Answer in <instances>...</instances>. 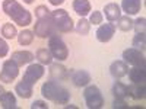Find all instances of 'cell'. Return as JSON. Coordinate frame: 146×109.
Wrapping results in <instances>:
<instances>
[{"label": "cell", "mask_w": 146, "mask_h": 109, "mask_svg": "<svg viewBox=\"0 0 146 109\" xmlns=\"http://www.w3.org/2000/svg\"><path fill=\"white\" fill-rule=\"evenodd\" d=\"M89 23H94V25H98V23H102V13L101 12H94L89 18Z\"/></svg>", "instance_id": "4dcf8cb0"}, {"label": "cell", "mask_w": 146, "mask_h": 109, "mask_svg": "<svg viewBox=\"0 0 146 109\" xmlns=\"http://www.w3.org/2000/svg\"><path fill=\"white\" fill-rule=\"evenodd\" d=\"M36 58H38L41 64H51V60H53L50 50H47V48H40L36 51Z\"/></svg>", "instance_id": "603a6c76"}, {"label": "cell", "mask_w": 146, "mask_h": 109, "mask_svg": "<svg viewBox=\"0 0 146 109\" xmlns=\"http://www.w3.org/2000/svg\"><path fill=\"white\" fill-rule=\"evenodd\" d=\"M35 16L38 19H44L50 16V10L47 9V6H38L35 9Z\"/></svg>", "instance_id": "f1b7e54d"}, {"label": "cell", "mask_w": 146, "mask_h": 109, "mask_svg": "<svg viewBox=\"0 0 146 109\" xmlns=\"http://www.w3.org/2000/svg\"><path fill=\"white\" fill-rule=\"evenodd\" d=\"M73 9L79 16H86L89 12H91V3L88 0H75L73 2Z\"/></svg>", "instance_id": "ac0fdd59"}, {"label": "cell", "mask_w": 146, "mask_h": 109, "mask_svg": "<svg viewBox=\"0 0 146 109\" xmlns=\"http://www.w3.org/2000/svg\"><path fill=\"white\" fill-rule=\"evenodd\" d=\"M127 92H129V96H131L133 99H143L146 86H145V83H131L127 87Z\"/></svg>", "instance_id": "7c38bea8"}, {"label": "cell", "mask_w": 146, "mask_h": 109, "mask_svg": "<svg viewBox=\"0 0 146 109\" xmlns=\"http://www.w3.org/2000/svg\"><path fill=\"white\" fill-rule=\"evenodd\" d=\"M114 32H115V26L113 23H104L96 31V38H98L100 42H108L114 36Z\"/></svg>", "instance_id": "30bf717a"}, {"label": "cell", "mask_w": 146, "mask_h": 109, "mask_svg": "<svg viewBox=\"0 0 146 109\" xmlns=\"http://www.w3.org/2000/svg\"><path fill=\"white\" fill-rule=\"evenodd\" d=\"M118 28L121 31H124V32H129L131 28H133V20L127 16H120L118 18Z\"/></svg>", "instance_id": "4316f807"}, {"label": "cell", "mask_w": 146, "mask_h": 109, "mask_svg": "<svg viewBox=\"0 0 146 109\" xmlns=\"http://www.w3.org/2000/svg\"><path fill=\"white\" fill-rule=\"evenodd\" d=\"M23 2H25V3H27V5H31V3H32V2H34V0H23Z\"/></svg>", "instance_id": "8d00e7d4"}, {"label": "cell", "mask_w": 146, "mask_h": 109, "mask_svg": "<svg viewBox=\"0 0 146 109\" xmlns=\"http://www.w3.org/2000/svg\"><path fill=\"white\" fill-rule=\"evenodd\" d=\"M9 53V45L5 39L0 38V57H6Z\"/></svg>", "instance_id": "1f68e13d"}, {"label": "cell", "mask_w": 146, "mask_h": 109, "mask_svg": "<svg viewBox=\"0 0 146 109\" xmlns=\"http://www.w3.org/2000/svg\"><path fill=\"white\" fill-rule=\"evenodd\" d=\"M113 108H115V109L127 108V103L124 102V99H117V98H115V100H114V103H113Z\"/></svg>", "instance_id": "836d02e7"}, {"label": "cell", "mask_w": 146, "mask_h": 109, "mask_svg": "<svg viewBox=\"0 0 146 109\" xmlns=\"http://www.w3.org/2000/svg\"><path fill=\"white\" fill-rule=\"evenodd\" d=\"M89 26H91V23L86 20V19H80L79 22H78V26H76V31L80 33V35H86L88 32H89Z\"/></svg>", "instance_id": "83f0119b"}, {"label": "cell", "mask_w": 146, "mask_h": 109, "mask_svg": "<svg viewBox=\"0 0 146 109\" xmlns=\"http://www.w3.org/2000/svg\"><path fill=\"white\" fill-rule=\"evenodd\" d=\"M2 35L5 36V38H7V39H13L15 36L18 35L16 33V28L12 25V23H5L3 28H2Z\"/></svg>", "instance_id": "484cf974"}, {"label": "cell", "mask_w": 146, "mask_h": 109, "mask_svg": "<svg viewBox=\"0 0 146 109\" xmlns=\"http://www.w3.org/2000/svg\"><path fill=\"white\" fill-rule=\"evenodd\" d=\"M129 77L131 83H145L146 80V71L143 67H135L129 71Z\"/></svg>", "instance_id": "ffe728a7"}, {"label": "cell", "mask_w": 146, "mask_h": 109, "mask_svg": "<svg viewBox=\"0 0 146 109\" xmlns=\"http://www.w3.org/2000/svg\"><path fill=\"white\" fill-rule=\"evenodd\" d=\"M48 50H50L51 55L54 58H57L58 61H63V60H66L67 55H69V50H67L66 44L56 33H53L50 36V41H48Z\"/></svg>", "instance_id": "277c9868"}, {"label": "cell", "mask_w": 146, "mask_h": 109, "mask_svg": "<svg viewBox=\"0 0 146 109\" xmlns=\"http://www.w3.org/2000/svg\"><path fill=\"white\" fill-rule=\"evenodd\" d=\"M42 76H44V67L41 64H31L25 70V74H23L22 80L34 86V84L36 83V80H40Z\"/></svg>", "instance_id": "9c48e42d"}, {"label": "cell", "mask_w": 146, "mask_h": 109, "mask_svg": "<svg viewBox=\"0 0 146 109\" xmlns=\"http://www.w3.org/2000/svg\"><path fill=\"white\" fill-rule=\"evenodd\" d=\"M32 84H29V83H27V81H19L18 84H16V87H15V90H16V93L21 96L22 99H29L31 96H32Z\"/></svg>", "instance_id": "e0dca14e"}, {"label": "cell", "mask_w": 146, "mask_h": 109, "mask_svg": "<svg viewBox=\"0 0 146 109\" xmlns=\"http://www.w3.org/2000/svg\"><path fill=\"white\" fill-rule=\"evenodd\" d=\"M104 12H105V18L108 20H118V18L121 16V12H120V6L115 5V3H108L105 5L104 7Z\"/></svg>", "instance_id": "2e32d148"}, {"label": "cell", "mask_w": 146, "mask_h": 109, "mask_svg": "<svg viewBox=\"0 0 146 109\" xmlns=\"http://www.w3.org/2000/svg\"><path fill=\"white\" fill-rule=\"evenodd\" d=\"M12 60L18 64V66H23V64H28L34 60V54L29 51H15L12 54Z\"/></svg>", "instance_id": "5bb4252c"}, {"label": "cell", "mask_w": 146, "mask_h": 109, "mask_svg": "<svg viewBox=\"0 0 146 109\" xmlns=\"http://www.w3.org/2000/svg\"><path fill=\"white\" fill-rule=\"evenodd\" d=\"M34 39V32L25 29V31H22L19 35H18V41L21 45H29Z\"/></svg>", "instance_id": "cb8c5ba5"}, {"label": "cell", "mask_w": 146, "mask_h": 109, "mask_svg": "<svg viewBox=\"0 0 146 109\" xmlns=\"http://www.w3.org/2000/svg\"><path fill=\"white\" fill-rule=\"evenodd\" d=\"M50 18L54 23V28L58 29L60 32L67 33V32H70L73 29V20H72V18L69 16V13L64 9H57V10L51 12Z\"/></svg>", "instance_id": "3957f363"}, {"label": "cell", "mask_w": 146, "mask_h": 109, "mask_svg": "<svg viewBox=\"0 0 146 109\" xmlns=\"http://www.w3.org/2000/svg\"><path fill=\"white\" fill-rule=\"evenodd\" d=\"M113 93L117 99H124L126 96H129V92H127V86L123 84L121 81H115L114 86H113Z\"/></svg>", "instance_id": "7402d4cb"}, {"label": "cell", "mask_w": 146, "mask_h": 109, "mask_svg": "<svg viewBox=\"0 0 146 109\" xmlns=\"http://www.w3.org/2000/svg\"><path fill=\"white\" fill-rule=\"evenodd\" d=\"M34 33L40 38H50V36L54 32V23L51 20V18H44V19H38V22L35 23V28H34Z\"/></svg>", "instance_id": "8992f818"}, {"label": "cell", "mask_w": 146, "mask_h": 109, "mask_svg": "<svg viewBox=\"0 0 146 109\" xmlns=\"http://www.w3.org/2000/svg\"><path fill=\"white\" fill-rule=\"evenodd\" d=\"M2 9H3L5 13L9 18H12V20L19 26H28L32 22L31 13L27 9H23L16 0H5L3 5H2Z\"/></svg>", "instance_id": "6da1fadb"}, {"label": "cell", "mask_w": 146, "mask_h": 109, "mask_svg": "<svg viewBox=\"0 0 146 109\" xmlns=\"http://www.w3.org/2000/svg\"><path fill=\"white\" fill-rule=\"evenodd\" d=\"M70 77L72 81L75 86L82 87V86H86V84L91 81V74L85 70H76V71H72L70 73Z\"/></svg>", "instance_id": "8fae6325"}, {"label": "cell", "mask_w": 146, "mask_h": 109, "mask_svg": "<svg viewBox=\"0 0 146 109\" xmlns=\"http://www.w3.org/2000/svg\"><path fill=\"white\" fill-rule=\"evenodd\" d=\"M50 76L54 79V80H64L67 79V70L62 66V64H51V68H50Z\"/></svg>", "instance_id": "d6986e66"}, {"label": "cell", "mask_w": 146, "mask_h": 109, "mask_svg": "<svg viewBox=\"0 0 146 109\" xmlns=\"http://www.w3.org/2000/svg\"><path fill=\"white\" fill-rule=\"evenodd\" d=\"M133 47H135L136 50L145 51V47H146V36H145V32L136 33L135 39H133Z\"/></svg>", "instance_id": "d4e9b609"}, {"label": "cell", "mask_w": 146, "mask_h": 109, "mask_svg": "<svg viewBox=\"0 0 146 109\" xmlns=\"http://www.w3.org/2000/svg\"><path fill=\"white\" fill-rule=\"evenodd\" d=\"M0 103L5 109H15L16 108V98L12 92H5L0 98Z\"/></svg>", "instance_id": "44dd1931"}, {"label": "cell", "mask_w": 146, "mask_h": 109, "mask_svg": "<svg viewBox=\"0 0 146 109\" xmlns=\"http://www.w3.org/2000/svg\"><path fill=\"white\" fill-rule=\"evenodd\" d=\"M123 58L124 63H129L135 67H143L145 68V55L140 50H136V48H129L123 53Z\"/></svg>", "instance_id": "ba28073f"}, {"label": "cell", "mask_w": 146, "mask_h": 109, "mask_svg": "<svg viewBox=\"0 0 146 109\" xmlns=\"http://www.w3.org/2000/svg\"><path fill=\"white\" fill-rule=\"evenodd\" d=\"M145 23H146V19L145 18H139L133 22V26L136 28V33L139 32H145Z\"/></svg>", "instance_id": "f546056e"}, {"label": "cell", "mask_w": 146, "mask_h": 109, "mask_svg": "<svg viewBox=\"0 0 146 109\" xmlns=\"http://www.w3.org/2000/svg\"><path fill=\"white\" fill-rule=\"evenodd\" d=\"M83 98L89 109H100L104 105V98L96 86H88L83 92Z\"/></svg>", "instance_id": "5b68a950"}, {"label": "cell", "mask_w": 146, "mask_h": 109, "mask_svg": "<svg viewBox=\"0 0 146 109\" xmlns=\"http://www.w3.org/2000/svg\"><path fill=\"white\" fill-rule=\"evenodd\" d=\"M41 93L45 99H50L57 105H64L70 100V92L56 81H45L41 87Z\"/></svg>", "instance_id": "7a4b0ae2"}, {"label": "cell", "mask_w": 146, "mask_h": 109, "mask_svg": "<svg viewBox=\"0 0 146 109\" xmlns=\"http://www.w3.org/2000/svg\"><path fill=\"white\" fill-rule=\"evenodd\" d=\"M53 6H58V5H62V3H64V0H48Z\"/></svg>", "instance_id": "e575fe53"}, {"label": "cell", "mask_w": 146, "mask_h": 109, "mask_svg": "<svg viewBox=\"0 0 146 109\" xmlns=\"http://www.w3.org/2000/svg\"><path fill=\"white\" fill-rule=\"evenodd\" d=\"M19 74V68L18 64L13 60H7L3 63V68L0 71V81L3 83H12Z\"/></svg>", "instance_id": "52a82bcc"}, {"label": "cell", "mask_w": 146, "mask_h": 109, "mask_svg": "<svg viewBox=\"0 0 146 109\" xmlns=\"http://www.w3.org/2000/svg\"><path fill=\"white\" fill-rule=\"evenodd\" d=\"M121 7L127 15H136L142 7V0H123Z\"/></svg>", "instance_id": "9a60e30c"}, {"label": "cell", "mask_w": 146, "mask_h": 109, "mask_svg": "<svg viewBox=\"0 0 146 109\" xmlns=\"http://www.w3.org/2000/svg\"><path fill=\"white\" fill-rule=\"evenodd\" d=\"M31 109H48V105L44 100H35L31 105Z\"/></svg>", "instance_id": "d6a6232c"}, {"label": "cell", "mask_w": 146, "mask_h": 109, "mask_svg": "<svg viewBox=\"0 0 146 109\" xmlns=\"http://www.w3.org/2000/svg\"><path fill=\"white\" fill-rule=\"evenodd\" d=\"M5 93V89H3V86H2V84H0V98H2V95Z\"/></svg>", "instance_id": "d590c367"}, {"label": "cell", "mask_w": 146, "mask_h": 109, "mask_svg": "<svg viewBox=\"0 0 146 109\" xmlns=\"http://www.w3.org/2000/svg\"><path fill=\"white\" fill-rule=\"evenodd\" d=\"M110 73L111 76L115 79H121L127 74V66L124 61H114L111 66H110Z\"/></svg>", "instance_id": "4fadbf2b"}]
</instances>
